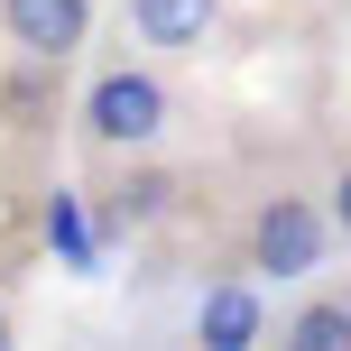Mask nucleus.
<instances>
[{
    "instance_id": "obj_1",
    "label": "nucleus",
    "mask_w": 351,
    "mask_h": 351,
    "mask_svg": "<svg viewBox=\"0 0 351 351\" xmlns=\"http://www.w3.org/2000/svg\"><path fill=\"white\" fill-rule=\"evenodd\" d=\"M333 250H342V231L324 213V185H268L250 204V222H241V268L250 278H278V287L315 278Z\"/></svg>"
},
{
    "instance_id": "obj_2",
    "label": "nucleus",
    "mask_w": 351,
    "mask_h": 351,
    "mask_svg": "<svg viewBox=\"0 0 351 351\" xmlns=\"http://www.w3.org/2000/svg\"><path fill=\"white\" fill-rule=\"evenodd\" d=\"M167 84L148 65H102L84 84V102H74V130H84V148L93 158H148L158 148V130H167Z\"/></svg>"
},
{
    "instance_id": "obj_3",
    "label": "nucleus",
    "mask_w": 351,
    "mask_h": 351,
    "mask_svg": "<svg viewBox=\"0 0 351 351\" xmlns=\"http://www.w3.org/2000/svg\"><path fill=\"white\" fill-rule=\"evenodd\" d=\"M93 28V0H0V37H10L28 65H65Z\"/></svg>"
},
{
    "instance_id": "obj_4",
    "label": "nucleus",
    "mask_w": 351,
    "mask_h": 351,
    "mask_svg": "<svg viewBox=\"0 0 351 351\" xmlns=\"http://www.w3.org/2000/svg\"><path fill=\"white\" fill-rule=\"evenodd\" d=\"M213 19H222V0H130L121 28L139 37L148 56H194V47L213 37Z\"/></svg>"
},
{
    "instance_id": "obj_5",
    "label": "nucleus",
    "mask_w": 351,
    "mask_h": 351,
    "mask_svg": "<svg viewBox=\"0 0 351 351\" xmlns=\"http://www.w3.org/2000/svg\"><path fill=\"white\" fill-rule=\"evenodd\" d=\"M194 333H204L213 351H250V342L268 333L259 296H250V268H241V278H222V287H204V305H194Z\"/></svg>"
},
{
    "instance_id": "obj_6",
    "label": "nucleus",
    "mask_w": 351,
    "mask_h": 351,
    "mask_svg": "<svg viewBox=\"0 0 351 351\" xmlns=\"http://www.w3.org/2000/svg\"><path fill=\"white\" fill-rule=\"evenodd\" d=\"M167 176L158 167H111L102 176V231H111V241H121V231H139V222H158V213H167Z\"/></svg>"
},
{
    "instance_id": "obj_7",
    "label": "nucleus",
    "mask_w": 351,
    "mask_h": 351,
    "mask_svg": "<svg viewBox=\"0 0 351 351\" xmlns=\"http://www.w3.org/2000/svg\"><path fill=\"white\" fill-rule=\"evenodd\" d=\"M287 351H351V287H315L296 315L278 324Z\"/></svg>"
},
{
    "instance_id": "obj_8",
    "label": "nucleus",
    "mask_w": 351,
    "mask_h": 351,
    "mask_svg": "<svg viewBox=\"0 0 351 351\" xmlns=\"http://www.w3.org/2000/svg\"><path fill=\"white\" fill-rule=\"evenodd\" d=\"M324 213H333V231L351 241V148H333V167H324Z\"/></svg>"
},
{
    "instance_id": "obj_9",
    "label": "nucleus",
    "mask_w": 351,
    "mask_h": 351,
    "mask_svg": "<svg viewBox=\"0 0 351 351\" xmlns=\"http://www.w3.org/2000/svg\"><path fill=\"white\" fill-rule=\"evenodd\" d=\"M0 342H10V305H0Z\"/></svg>"
}]
</instances>
